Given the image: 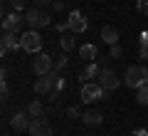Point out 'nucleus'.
Instances as JSON below:
<instances>
[{"instance_id": "9", "label": "nucleus", "mask_w": 148, "mask_h": 136, "mask_svg": "<svg viewBox=\"0 0 148 136\" xmlns=\"http://www.w3.org/2000/svg\"><path fill=\"white\" fill-rule=\"evenodd\" d=\"M12 50H22V40H17V32H3V40H0V55L5 57Z\"/></svg>"}, {"instance_id": "4", "label": "nucleus", "mask_w": 148, "mask_h": 136, "mask_svg": "<svg viewBox=\"0 0 148 136\" xmlns=\"http://www.w3.org/2000/svg\"><path fill=\"white\" fill-rule=\"evenodd\" d=\"M32 69H35L37 77H45V74H52V72H54V62H52V57H49V55L37 52L35 59H32Z\"/></svg>"}, {"instance_id": "32", "label": "nucleus", "mask_w": 148, "mask_h": 136, "mask_svg": "<svg viewBox=\"0 0 148 136\" xmlns=\"http://www.w3.org/2000/svg\"><path fill=\"white\" fill-rule=\"evenodd\" d=\"M96 3H101V0H96Z\"/></svg>"}, {"instance_id": "2", "label": "nucleus", "mask_w": 148, "mask_h": 136, "mask_svg": "<svg viewBox=\"0 0 148 136\" xmlns=\"http://www.w3.org/2000/svg\"><path fill=\"white\" fill-rule=\"evenodd\" d=\"M104 89H101V84L99 82H86V84H82V101L84 104H94V101H101L104 99Z\"/></svg>"}, {"instance_id": "17", "label": "nucleus", "mask_w": 148, "mask_h": 136, "mask_svg": "<svg viewBox=\"0 0 148 136\" xmlns=\"http://www.w3.org/2000/svg\"><path fill=\"white\" fill-rule=\"evenodd\" d=\"M59 47H62V52H72L74 50V35H62L59 37Z\"/></svg>"}, {"instance_id": "18", "label": "nucleus", "mask_w": 148, "mask_h": 136, "mask_svg": "<svg viewBox=\"0 0 148 136\" xmlns=\"http://www.w3.org/2000/svg\"><path fill=\"white\" fill-rule=\"evenodd\" d=\"M136 101L141 106H148V84H143V87L136 89Z\"/></svg>"}, {"instance_id": "6", "label": "nucleus", "mask_w": 148, "mask_h": 136, "mask_svg": "<svg viewBox=\"0 0 148 136\" xmlns=\"http://www.w3.org/2000/svg\"><path fill=\"white\" fill-rule=\"evenodd\" d=\"M96 82L101 84V89H104V92H114V89H116L119 84L123 82V79H119L114 69H109V67H101V72H99V79H96Z\"/></svg>"}, {"instance_id": "20", "label": "nucleus", "mask_w": 148, "mask_h": 136, "mask_svg": "<svg viewBox=\"0 0 148 136\" xmlns=\"http://www.w3.org/2000/svg\"><path fill=\"white\" fill-rule=\"evenodd\" d=\"M67 64H69V59H67V52H64L62 57H57V62H54V72H52V74H62L64 69H67Z\"/></svg>"}, {"instance_id": "27", "label": "nucleus", "mask_w": 148, "mask_h": 136, "mask_svg": "<svg viewBox=\"0 0 148 136\" xmlns=\"http://www.w3.org/2000/svg\"><path fill=\"white\" fill-rule=\"evenodd\" d=\"M47 5H52V0H35V8H47Z\"/></svg>"}, {"instance_id": "24", "label": "nucleus", "mask_w": 148, "mask_h": 136, "mask_svg": "<svg viewBox=\"0 0 148 136\" xmlns=\"http://www.w3.org/2000/svg\"><path fill=\"white\" fill-rule=\"evenodd\" d=\"M10 5H12V10H17V12H20L22 8L27 5V0H10Z\"/></svg>"}, {"instance_id": "23", "label": "nucleus", "mask_w": 148, "mask_h": 136, "mask_svg": "<svg viewBox=\"0 0 148 136\" xmlns=\"http://www.w3.org/2000/svg\"><path fill=\"white\" fill-rule=\"evenodd\" d=\"M0 94H3V99L10 97V84H8V82H0Z\"/></svg>"}, {"instance_id": "13", "label": "nucleus", "mask_w": 148, "mask_h": 136, "mask_svg": "<svg viewBox=\"0 0 148 136\" xmlns=\"http://www.w3.org/2000/svg\"><path fill=\"white\" fill-rule=\"evenodd\" d=\"M99 72H101V64L99 62H89L84 67V72H82V82H96V79H99Z\"/></svg>"}, {"instance_id": "11", "label": "nucleus", "mask_w": 148, "mask_h": 136, "mask_svg": "<svg viewBox=\"0 0 148 136\" xmlns=\"http://www.w3.org/2000/svg\"><path fill=\"white\" fill-rule=\"evenodd\" d=\"M30 136H52V124L47 119H32L30 124Z\"/></svg>"}, {"instance_id": "1", "label": "nucleus", "mask_w": 148, "mask_h": 136, "mask_svg": "<svg viewBox=\"0 0 148 136\" xmlns=\"http://www.w3.org/2000/svg\"><path fill=\"white\" fill-rule=\"evenodd\" d=\"M123 84L128 89H138L143 84H148V69L143 64H131L126 69V74H123Z\"/></svg>"}, {"instance_id": "15", "label": "nucleus", "mask_w": 148, "mask_h": 136, "mask_svg": "<svg viewBox=\"0 0 148 136\" xmlns=\"http://www.w3.org/2000/svg\"><path fill=\"white\" fill-rule=\"evenodd\" d=\"M79 57L86 59V62H96V57H99V50H96L94 45H82V47H79Z\"/></svg>"}, {"instance_id": "14", "label": "nucleus", "mask_w": 148, "mask_h": 136, "mask_svg": "<svg viewBox=\"0 0 148 136\" xmlns=\"http://www.w3.org/2000/svg\"><path fill=\"white\" fill-rule=\"evenodd\" d=\"M101 40H104L106 45H116L119 42V30L114 25H104L101 27Z\"/></svg>"}, {"instance_id": "7", "label": "nucleus", "mask_w": 148, "mask_h": 136, "mask_svg": "<svg viewBox=\"0 0 148 136\" xmlns=\"http://www.w3.org/2000/svg\"><path fill=\"white\" fill-rule=\"evenodd\" d=\"M25 22H27L25 15H20L17 10H12L10 15H5V20H3V32H20Z\"/></svg>"}, {"instance_id": "22", "label": "nucleus", "mask_w": 148, "mask_h": 136, "mask_svg": "<svg viewBox=\"0 0 148 136\" xmlns=\"http://www.w3.org/2000/svg\"><path fill=\"white\" fill-rule=\"evenodd\" d=\"M136 8H138V12H141V15H148V0H138Z\"/></svg>"}, {"instance_id": "30", "label": "nucleus", "mask_w": 148, "mask_h": 136, "mask_svg": "<svg viewBox=\"0 0 148 136\" xmlns=\"http://www.w3.org/2000/svg\"><path fill=\"white\" fill-rule=\"evenodd\" d=\"M0 82H8V69H5V67L0 69Z\"/></svg>"}, {"instance_id": "19", "label": "nucleus", "mask_w": 148, "mask_h": 136, "mask_svg": "<svg viewBox=\"0 0 148 136\" xmlns=\"http://www.w3.org/2000/svg\"><path fill=\"white\" fill-rule=\"evenodd\" d=\"M27 114L32 116V119H40V116H42V104H40V101H30V106H27Z\"/></svg>"}, {"instance_id": "26", "label": "nucleus", "mask_w": 148, "mask_h": 136, "mask_svg": "<svg viewBox=\"0 0 148 136\" xmlns=\"http://www.w3.org/2000/svg\"><path fill=\"white\" fill-rule=\"evenodd\" d=\"M138 57H141V59H148V42H143V45H141V50H138Z\"/></svg>"}, {"instance_id": "12", "label": "nucleus", "mask_w": 148, "mask_h": 136, "mask_svg": "<svg viewBox=\"0 0 148 136\" xmlns=\"http://www.w3.org/2000/svg\"><path fill=\"white\" fill-rule=\"evenodd\" d=\"M30 124H32V116L27 114V111H17L10 119V126L15 131H30Z\"/></svg>"}, {"instance_id": "5", "label": "nucleus", "mask_w": 148, "mask_h": 136, "mask_svg": "<svg viewBox=\"0 0 148 136\" xmlns=\"http://www.w3.org/2000/svg\"><path fill=\"white\" fill-rule=\"evenodd\" d=\"M27 25H30V30H42V27L49 25V15L42 10V8H32L30 12H27Z\"/></svg>"}, {"instance_id": "16", "label": "nucleus", "mask_w": 148, "mask_h": 136, "mask_svg": "<svg viewBox=\"0 0 148 136\" xmlns=\"http://www.w3.org/2000/svg\"><path fill=\"white\" fill-rule=\"evenodd\" d=\"M82 121H84V124H89V126H99L101 121H104V116H101L99 111L89 109V111H84V114H82Z\"/></svg>"}, {"instance_id": "8", "label": "nucleus", "mask_w": 148, "mask_h": 136, "mask_svg": "<svg viewBox=\"0 0 148 136\" xmlns=\"http://www.w3.org/2000/svg\"><path fill=\"white\" fill-rule=\"evenodd\" d=\"M57 89V74H45L35 79V92L37 94H52Z\"/></svg>"}, {"instance_id": "28", "label": "nucleus", "mask_w": 148, "mask_h": 136, "mask_svg": "<svg viewBox=\"0 0 148 136\" xmlns=\"http://www.w3.org/2000/svg\"><path fill=\"white\" fill-rule=\"evenodd\" d=\"M52 8H54V10H62V8H64V3H62V0H52Z\"/></svg>"}, {"instance_id": "29", "label": "nucleus", "mask_w": 148, "mask_h": 136, "mask_svg": "<svg viewBox=\"0 0 148 136\" xmlns=\"http://www.w3.org/2000/svg\"><path fill=\"white\" fill-rule=\"evenodd\" d=\"M131 136H148V129H136Z\"/></svg>"}, {"instance_id": "31", "label": "nucleus", "mask_w": 148, "mask_h": 136, "mask_svg": "<svg viewBox=\"0 0 148 136\" xmlns=\"http://www.w3.org/2000/svg\"><path fill=\"white\" fill-rule=\"evenodd\" d=\"M138 42H141V45H143V42H148V32H143V35H141V40H138Z\"/></svg>"}, {"instance_id": "10", "label": "nucleus", "mask_w": 148, "mask_h": 136, "mask_svg": "<svg viewBox=\"0 0 148 136\" xmlns=\"http://www.w3.org/2000/svg\"><path fill=\"white\" fill-rule=\"evenodd\" d=\"M67 25H69V30L74 32V35H82V32H86V17L82 15L79 10H72L69 12V20H67Z\"/></svg>"}, {"instance_id": "25", "label": "nucleus", "mask_w": 148, "mask_h": 136, "mask_svg": "<svg viewBox=\"0 0 148 136\" xmlns=\"http://www.w3.org/2000/svg\"><path fill=\"white\" fill-rule=\"evenodd\" d=\"M67 114L72 116V119H77V116H82L84 111H79V106H69V109H67Z\"/></svg>"}, {"instance_id": "21", "label": "nucleus", "mask_w": 148, "mask_h": 136, "mask_svg": "<svg viewBox=\"0 0 148 136\" xmlns=\"http://www.w3.org/2000/svg\"><path fill=\"white\" fill-rule=\"evenodd\" d=\"M121 55H123V50H121V45H119V42H116V45H111V52H109L111 59H119Z\"/></svg>"}, {"instance_id": "3", "label": "nucleus", "mask_w": 148, "mask_h": 136, "mask_svg": "<svg viewBox=\"0 0 148 136\" xmlns=\"http://www.w3.org/2000/svg\"><path fill=\"white\" fill-rule=\"evenodd\" d=\"M20 40H22V50H25V52H30V55L42 52V35L37 30H27Z\"/></svg>"}]
</instances>
